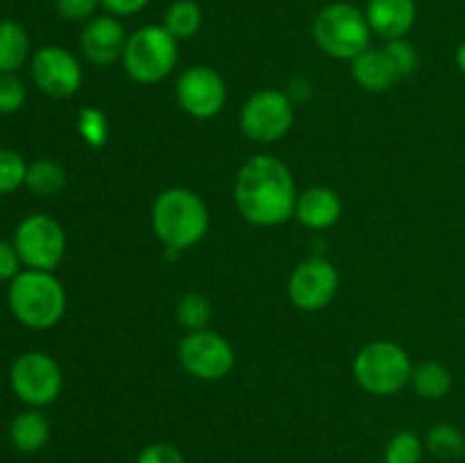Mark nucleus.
Instances as JSON below:
<instances>
[{"label":"nucleus","instance_id":"1","mask_svg":"<svg viewBox=\"0 0 465 463\" xmlns=\"http://www.w3.org/2000/svg\"><path fill=\"white\" fill-rule=\"evenodd\" d=\"M234 202L250 225L277 227L286 222L298 202L289 166L272 154L250 157L236 175Z\"/></svg>","mask_w":465,"mask_h":463},{"label":"nucleus","instance_id":"2","mask_svg":"<svg viewBox=\"0 0 465 463\" xmlns=\"http://www.w3.org/2000/svg\"><path fill=\"white\" fill-rule=\"evenodd\" d=\"M153 232L166 250H189L209 230V209L195 191L173 186L162 191L153 204Z\"/></svg>","mask_w":465,"mask_h":463},{"label":"nucleus","instance_id":"3","mask_svg":"<svg viewBox=\"0 0 465 463\" xmlns=\"http://www.w3.org/2000/svg\"><path fill=\"white\" fill-rule=\"evenodd\" d=\"M7 304L21 325L44 331L66 313V291L53 272L25 268L9 281Z\"/></svg>","mask_w":465,"mask_h":463},{"label":"nucleus","instance_id":"4","mask_svg":"<svg viewBox=\"0 0 465 463\" xmlns=\"http://www.w3.org/2000/svg\"><path fill=\"white\" fill-rule=\"evenodd\" d=\"M313 41L318 48L334 59L354 57L371 48L372 30L363 9L352 3H330L316 14L312 25Z\"/></svg>","mask_w":465,"mask_h":463},{"label":"nucleus","instance_id":"5","mask_svg":"<svg viewBox=\"0 0 465 463\" xmlns=\"http://www.w3.org/2000/svg\"><path fill=\"white\" fill-rule=\"evenodd\" d=\"M413 361L402 345L393 340H371L357 352L352 375L366 393L389 398L411 384Z\"/></svg>","mask_w":465,"mask_h":463},{"label":"nucleus","instance_id":"6","mask_svg":"<svg viewBox=\"0 0 465 463\" xmlns=\"http://www.w3.org/2000/svg\"><path fill=\"white\" fill-rule=\"evenodd\" d=\"M180 41L163 25H143L127 36L123 68L139 84H157L166 80L180 59Z\"/></svg>","mask_w":465,"mask_h":463},{"label":"nucleus","instance_id":"7","mask_svg":"<svg viewBox=\"0 0 465 463\" xmlns=\"http://www.w3.org/2000/svg\"><path fill=\"white\" fill-rule=\"evenodd\" d=\"M12 243L23 266L53 272L66 254V232L48 213H30L14 230Z\"/></svg>","mask_w":465,"mask_h":463},{"label":"nucleus","instance_id":"8","mask_svg":"<svg viewBox=\"0 0 465 463\" xmlns=\"http://www.w3.org/2000/svg\"><path fill=\"white\" fill-rule=\"evenodd\" d=\"M295 121L293 100L277 89H263L250 95L239 113L241 132L254 143H275L284 139Z\"/></svg>","mask_w":465,"mask_h":463},{"label":"nucleus","instance_id":"9","mask_svg":"<svg viewBox=\"0 0 465 463\" xmlns=\"http://www.w3.org/2000/svg\"><path fill=\"white\" fill-rule=\"evenodd\" d=\"M14 395L30 409H44L62 395L64 375L59 363L45 352H25L9 368Z\"/></svg>","mask_w":465,"mask_h":463},{"label":"nucleus","instance_id":"10","mask_svg":"<svg viewBox=\"0 0 465 463\" xmlns=\"http://www.w3.org/2000/svg\"><path fill=\"white\" fill-rule=\"evenodd\" d=\"M182 368L200 381L225 379L236 363L234 348L223 334L212 330L189 331L177 350Z\"/></svg>","mask_w":465,"mask_h":463},{"label":"nucleus","instance_id":"11","mask_svg":"<svg viewBox=\"0 0 465 463\" xmlns=\"http://www.w3.org/2000/svg\"><path fill=\"white\" fill-rule=\"evenodd\" d=\"M177 104L184 113L198 121L218 116L225 109L227 86L221 73L207 64H195L182 71L175 84Z\"/></svg>","mask_w":465,"mask_h":463},{"label":"nucleus","instance_id":"12","mask_svg":"<svg viewBox=\"0 0 465 463\" xmlns=\"http://www.w3.org/2000/svg\"><path fill=\"white\" fill-rule=\"evenodd\" d=\"M341 275L325 257H309L289 277V300L300 311H321L334 300Z\"/></svg>","mask_w":465,"mask_h":463},{"label":"nucleus","instance_id":"13","mask_svg":"<svg viewBox=\"0 0 465 463\" xmlns=\"http://www.w3.org/2000/svg\"><path fill=\"white\" fill-rule=\"evenodd\" d=\"M32 82L48 98H71L82 86V66L71 50L62 45H44L32 54Z\"/></svg>","mask_w":465,"mask_h":463},{"label":"nucleus","instance_id":"14","mask_svg":"<svg viewBox=\"0 0 465 463\" xmlns=\"http://www.w3.org/2000/svg\"><path fill=\"white\" fill-rule=\"evenodd\" d=\"M127 32L121 18L112 14H100L84 23L80 34V50L94 66H112L121 62L125 53Z\"/></svg>","mask_w":465,"mask_h":463},{"label":"nucleus","instance_id":"15","mask_svg":"<svg viewBox=\"0 0 465 463\" xmlns=\"http://www.w3.org/2000/svg\"><path fill=\"white\" fill-rule=\"evenodd\" d=\"M366 18L372 34L386 41L407 39L418 18L416 0H368Z\"/></svg>","mask_w":465,"mask_h":463},{"label":"nucleus","instance_id":"16","mask_svg":"<svg viewBox=\"0 0 465 463\" xmlns=\"http://www.w3.org/2000/svg\"><path fill=\"white\" fill-rule=\"evenodd\" d=\"M341 213H343V202H341V195L334 189H330V186H312V189L298 193L293 216L307 230L322 232L334 227L339 222Z\"/></svg>","mask_w":465,"mask_h":463},{"label":"nucleus","instance_id":"17","mask_svg":"<svg viewBox=\"0 0 465 463\" xmlns=\"http://www.w3.org/2000/svg\"><path fill=\"white\" fill-rule=\"evenodd\" d=\"M352 77L363 91L384 94L393 89L400 73L384 48H368L352 59Z\"/></svg>","mask_w":465,"mask_h":463},{"label":"nucleus","instance_id":"18","mask_svg":"<svg viewBox=\"0 0 465 463\" xmlns=\"http://www.w3.org/2000/svg\"><path fill=\"white\" fill-rule=\"evenodd\" d=\"M9 440L23 454H36L48 445L50 422L41 409H25L9 425Z\"/></svg>","mask_w":465,"mask_h":463},{"label":"nucleus","instance_id":"19","mask_svg":"<svg viewBox=\"0 0 465 463\" xmlns=\"http://www.w3.org/2000/svg\"><path fill=\"white\" fill-rule=\"evenodd\" d=\"M30 59V34L18 21H0V73H16Z\"/></svg>","mask_w":465,"mask_h":463},{"label":"nucleus","instance_id":"20","mask_svg":"<svg viewBox=\"0 0 465 463\" xmlns=\"http://www.w3.org/2000/svg\"><path fill=\"white\" fill-rule=\"evenodd\" d=\"M411 386L420 398L443 399L452 390V372L440 361L430 359V361H422L418 366H413Z\"/></svg>","mask_w":465,"mask_h":463},{"label":"nucleus","instance_id":"21","mask_svg":"<svg viewBox=\"0 0 465 463\" xmlns=\"http://www.w3.org/2000/svg\"><path fill=\"white\" fill-rule=\"evenodd\" d=\"M162 25L177 41H186L198 34L200 27H203V9L195 0H175V3L168 5Z\"/></svg>","mask_w":465,"mask_h":463},{"label":"nucleus","instance_id":"22","mask_svg":"<svg viewBox=\"0 0 465 463\" xmlns=\"http://www.w3.org/2000/svg\"><path fill=\"white\" fill-rule=\"evenodd\" d=\"M25 186L39 198L57 195L66 186V171L54 159H36L35 163H27Z\"/></svg>","mask_w":465,"mask_h":463},{"label":"nucleus","instance_id":"23","mask_svg":"<svg viewBox=\"0 0 465 463\" xmlns=\"http://www.w3.org/2000/svg\"><path fill=\"white\" fill-rule=\"evenodd\" d=\"M427 449L440 461H459L465 457V436L457 425L450 422H439L427 431L425 438Z\"/></svg>","mask_w":465,"mask_h":463},{"label":"nucleus","instance_id":"24","mask_svg":"<svg viewBox=\"0 0 465 463\" xmlns=\"http://www.w3.org/2000/svg\"><path fill=\"white\" fill-rule=\"evenodd\" d=\"M175 316L180 320V325L189 331L207 330V325L212 322L213 309L212 300L204 293H198V291H191V293L182 295L180 302H177Z\"/></svg>","mask_w":465,"mask_h":463},{"label":"nucleus","instance_id":"25","mask_svg":"<svg viewBox=\"0 0 465 463\" xmlns=\"http://www.w3.org/2000/svg\"><path fill=\"white\" fill-rule=\"evenodd\" d=\"M77 132L89 148H103L109 139V118L103 109L84 107L77 113Z\"/></svg>","mask_w":465,"mask_h":463},{"label":"nucleus","instance_id":"26","mask_svg":"<svg viewBox=\"0 0 465 463\" xmlns=\"http://www.w3.org/2000/svg\"><path fill=\"white\" fill-rule=\"evenodd\" d=\"M422 452H425V443L420 436L404 429L386 443L384 463H420Z\"/></svg>","mask_w":465,"mask_h":463},{"label":"nucleus","instance_id":"27","mask_svg":"<svg viewBox=\"0 0 465 463\" xmlns=\"http://www.w3.org/2000/svg\"><path fill=\"white\" fill-rule=\"evenodd\" d=\"M27 163L16 150L0 148V195H7L25 186Z\"/></svg>","mask_w":465,"mask_h":463},{"label":"nucleus","instance_id":"28","mask_svg":"<svg viewBox=\"0 0 465 463\" xmlns=\"http://www.w3.org/2000/svg\"><path fill=\"white\" fill-rule=\"evenodd\" d=\"M25 82L16 73H0V113H14L25 104Z\"/></svg>","mask_w":465,"mask_h":463},{"label":"nucleus","instance_id":"29","mask_svg":"<svg viewBox=\"0 0 465 463\" xmlns=\"http://www.w3.org/2000/svg\"><path fill=\"white\" fill-rule=\"evenodd\" d=\"M384 50L389 53L391 62L395 64V68H398L400 77L411 75V73L418 68V50L416 45L409 44L407 39L386 41Z\"/></svg>","mask_w":465,"mask_h":463},{"label":"nucleus","instance_id":"30","mask_svg":"<svg viewBox=\"0 0 465 463\" xmlns=\"http://www.w3.org/2000/svg\"><path fill=\"white\" fill-rule=\"evenodd\" d=\"M100 0H54V9L64 21L86 23L95 16Z\"/></svg>","mask_w":465,"mask_h":463},{"label":"nucleus","instance_id":"31","mask_svg":"<svg viewBox=\"0 0 465 463\" xmlns=\"http://www.w3.org/2000/svg\"><path fill=\"white\" fill-rule=\"evenodd\" d=\"M134 463H186L184 454L171 443H150L139 452Z\"/></svg>","mask_w":465,"mask_h":463},{"label":"nucleus","instance_id":"32","mask_svg":"<svg viewBox=\"0 0 465 463\" xmlns=\"http://www.w3.org/2000/svg\"><path fill=\"white\" fill-rule=\"evenodd\" d=\"M21 257L12 241L0 239V281H12L21 272Z\"/></svg>","mask_w":465,"mask_h":463},{"label":"nucleus","instance_id":"33","mask_svg":"<svg viewBox=\"0 0 465 463\" xmlns=\"http://www.w3.org/2000/svg\"><path fill=\"white\" fill-rule=\"evenodd\" d=\"M150 5V0H100V7H104V12L112 14V16H136L139 12H143Z\"/></svg>","mask_w":465,"mask_h":463},{"label":"nucleus","instance_id":"34","mask_svg":"<svg viewBox=\"0 0 465 463\" xmlns=\"http://www.w3.org/2000/svg\"><path fill=\"white\" fill-rule=\"evenodd\" d=\"M454 59H457L459 71H461L463 75H465V41H463V44L459 45V48H457V54H454Z\"/></svg>","mask_w":465,"mask_h":463}]
</instances>
